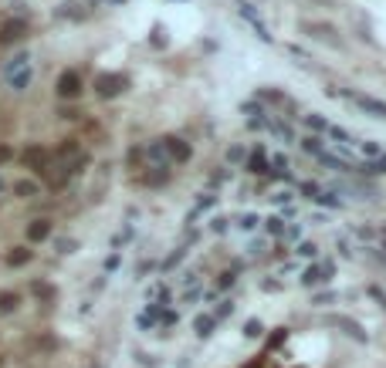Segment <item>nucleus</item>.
<instances>
[{"instance_id":"1","label":"nucleus","mask_w":386,"mask_h":368,"mask_svg":"<svg viewBox=\"0 0 386 368\" xmlns=\"http://www.w3.org/2000/svg\"><path fill=\"white\" fill-rule=\"evenodd\" d=\"M122 88H125V78H122V75H105V78H99V91H102L105 98L119 95Z\"/></svg>"},{"instance_id":"2","label":"nucleus","mask_w":386,"mask_h":368,"mask_svg":"<svg viewBox=\"0 0 386 368\" xmlns=\"http://www.w3.org/2000/svg\"><path fill=\"white\" fill-rule=\"evenodd\" d=\"M58 91H61L65 98H75V95L81 91V81H78V75H75V71L61 75V81H58Z\"/></svg>"},{"instance_id":"3","label":"nucleus","mask_w":386,"mask_h":368,"mask_svg":"<svg viewBox=\"0 0 386 368\" xmlns=\"http://www.w3.org/2000/svg\"><path fill=\"white\" fill-rule=\"evenodd\" d=\"M329 274H332L329 264H322V267H308V270H305V277H302V284H318V280H325Z\"/></svg>"},{"instance_id":"4","label":"nucleus","mask_w":386,"mask_h":368,"mask_svg":"<svg viewBox=\"0 0 386 368\" xmlns=\"http://www.w3.org/2000/svg\"><path fill=\"white\" fill-rule=\"evenodd\" d=\"M214 314H200V318H197V335H200V338H207V335H210V331H214Z\"/></svg>"},{"instance_id":"5","label":"nucleus","mask_w":386,"mask_h":368,"mask_svg":"<svg viewBox=\"0 0 386 368\" xmlns=\"http://www.w3.org/2000/svg\"><path fill=\"white\" fill-rule=\"evenodd\" d=\"M170 152L180 159V162H186V159H190V145H183L180 139H170Z\"/></svg>"},{"instance_id":"6","label":"nucleus","mask_w":386,"mask_h":368,"mask_svg":"<svg viewBox=\"0 0 386 368\" xmlns=\"http://www.w3.org/2000/svg\"><path fill=\"white\" fill-rule=\"evenodd\" d=\"M359 105H363L366 112H376L379 118H386V105H383V101H376V98H359Z\"/></svg>"},{"instance_id":"7","label":"nucleus","mask_w":386,"mask_h":368,"mask_svg":"<svg viewBox=\"0 0 386 368\" xmlns=\"http://www.w3.org/2000/svg\"><path fill=\"white\" fill-rule=\"evenodd\" d=\"M47 233H51V226H47V220H37V223L31 226V230H27V236H31V240H44Z\"/></svg>"},{"instance_id":"8","label":"nucleus","mask_w":386,"mask_h":368,"mask_svg":"<svg viewBox=\"0 0 386 368\" xmlns=\"http://www.w3.org/2000/svg\"><path fill=\"white\" fill-rule=\"evenodd\" d=\"M14 308H17V294H7V290H4V294H0V311H14Z\"/></svg>"},{"instance_id":"9","label":"nucleus","mask_w":386,"mask_h":368,"mask_svg":"<svg viewBox=\"0 0 386 368\" xmlns=\"http://www.w3.org/2000/svg\"><path fill=\"white\" fill-rule=\"evenodd\" d=\"M7 260H11L14 267H21V264H27V260H31V250H14Z\"/></svg>"},{"instance_id":"10","label":"nucleus","mask_w":386,"mask_h":368,"mask_svg":"<svg viewBox=\"0 0 386 368\" xmlns=\"http://www.w3.org/2000/svg\"><path fill=\"white\" fill-rule=\"evenodd\" d=\"M21 31H24V24H11V27H4V41H11V37H21Z\"/></svg>"},{"instance_id":"11","label":"nucleus","mask_w":386,"mask_h":368,"mask_svg":"<svg viewBox=\"0 0 386 368\" xmlns=\"http://www.w3.org/2000/svg\"><path fill=\"white\" fill-rule=\"evenodd\" d=\"M261 331H264V328H261V321H248V324H244V335H248V338H258Z\"/></svg>"},{"instance_id":"12","label":"nucleus","mask_w":386,"mask_h":368,"mask_svg":"<svg viewBox=\"0 0 386 368\" xmlns=\"http://www.w3.org/2000/svg\"><path fill=\"white\" fill-rule=\"evenodd\" d=\"M230 311H234V304H230V301H224V304H220V308H217V314H214V321H220V318H227Z\"/></svg>"},{"instance_id":"13","label":"nucleus","mask_w":386,"mask_h":368,"mask_svg":"<svg viewBox=\"0 0 386 368\" xmlns=\"http://www.w3.org/2000/svg\"><path fill=\"white\" fill-rule=\"evenodd\" d=\"M251 169H254V172H264V156H261V152L251 159Z\"/></svg>"},{"instance_id":"14","label":"nucleus","mask_w":386,"mask_h":368,"mask_svg":"<svg viewBox=\"0 0 386 368\" xmlns=\"http://www.w3.org/2000/svg\"><path fill=\"white\" fill-rule=\"evenodd\" d=\"M308 125H312V129H325V122H322L318 115H308Z\"/></svg>"},{"instance_id":"15","label":"nucleus","mask_w":386,"mask_h":368,"mask_svg":"<svg viewBox=\"0 0 386 368\" xmlns=\"http://www.w3.org/2000/svg\"><path fill=\"white\" fill-rule=\"evenodd\" d=\"M298 254H305V257H312V254H315V243H302V250H298Z\"/></svg>"},{"instance_id":"16","label":"nucleus","mask_w":386,"mask_h":368,"mask_svg":"<svg viewBox=\"0 0 386 368\" xmlns=\"http://www.w3.org/2000/svg\"><path fill=\"white\" fill-rule=\"evenodd\" d=\"M305 149L308 152H318V139H305Z\"/></svg>"},{"instance_id":"17","label":"nucleus","mask_w":386,"mask_h":368,"mask_svg":"<svg viewBox=\"0 0 386 368\" xmlns=\"http://www.w3.org/2000/svg\"><path fill=\"white\" fill-rule=\"evenodd\" d=\"M7 156H11V152H7V149H0V159H7Z\"/></svg>"}]
</instances>
